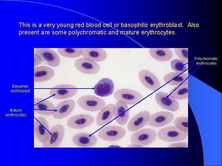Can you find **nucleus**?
<instances>
[{
  "instance_id": "nucleus-1",
  "label": "nucleus",
  "mask_w": 222,
  "mask_h": 166,
  "mask_svg": "<svg viewBox=\"0 0 222 166\" xmlns=\"http://www.w3.org/2000/svg\"><path fill=\"white\" fill-rule=\"evenodd\" d=\"M77 103L81 108L92 112L100 111L106 105L105 101L102 99L90 95L80 97L77 100Z\"/></svg>"
},
{
  "instance_id": "nucleus-2",
  "label": "nucleus",
  "mask_w": 222,
  "mask_h": 166,
  "mask_svg": "<svg viewBox=\"0 0 222 166\" xmlns=\"http://www.w3.org/2000/svg\"><path fill=\"white\" fill-rule=\"evenodd\" d=\"M125 129L117 125H109L103 127L98 131L97 135L101 139L109 141L119 140L125 136Z\"/></svg>"
},
{
  "instance_id": "nucleus-3",
  "label": "nucleus",
  "mask_w": 222,
  "mask_h": 166,
  "mask_svg": "<svg viewBox=\"0 0 222 166\" xmlns=\"http://www.w3.org/2000/svg\"><path fill=\"white\" fill-rule=\"evenodd\" d=\"M158 138L167 142L183 140L188 136V132H183L175 126H171L162 128L158 133Z\"/></svg>"
},
{
  "instance_id": "nucleus-4",
  "label": "nucleus",
  "mask_w": 222,
  "mask_h": 166,
  "mask_svg": "<svg viewBox=\"0 0 222 166\" xmlns=\"http://www.w3.org/2000/svg\"><path fill=\"white\" fill-rule=\"evenodd\" d=\"M113 97L116 101H125L127 105H135L142 100V95L138 92L128 89H121L115 91Z\"/></svg>"
},
{
  "instance_id": "nucleus-5",
  "label": "nucleus",
  "mask_w": 222,
  "mask_h": 166,
  "mask_svg": "<svg viewBox=\"0 0 222 166\" xmlns=\"http://www.w3.org/2000/svg\"><path fill=\"white\" fill-rule=\"evenodd\" d=\"M157 133L151 128H146L135 132L131 135L130 141L132 144H137L142 145H147L156 139Z\"/></svg>"
},
{
  "instance_id": "nucleus-6",
  "label": "nucleus",
  "mask_w": 222,
  "mask_h": 166,
  "mask_svg": "<svg viewBox=\"0 0 222 166\" xmlns=\"http://www.w3.org/2000/svg\"><path fill=\"white\" fill-rule=\"evenodd\" d=\"M77 89L75 86L68 84H61L52 87L49 94L53 98L63 99L71 97L77 93Z\"/></svg>"
},
{
  "instance_id": "nucleus-7",
  "label": "nucleus",
  "mask_w": 222,
  "mask_h": 166,
  "mask_svg": "<svg viewBox=\"0 0 222 166\" xmlns=\"http://www.w3.org/2000/svg\"><path fill=\"white\" fill-rule=\"evenodd\" d=\"M64 128L61 124H57L50 130V134L47 141L43 144L44 148H56L59 146L64 134Z\"/></svg>"
},
{
  "instance_id": "nucleus-8",
  "label": "nucleus",
  "mask_w": 222,
  "mask_h": 166,
  "mask_svg": "<svg viewBox=\"0 0 222 166\" xmlns=\"http://www.w3.org/2000/svg\"><path fill=\"white\" fill-rule=\"evenodd\" d=\"M34 131L37 139L40 142L45 143L48 138L50 130L47 120L42 117L36 118L34 123Z\"/></svg>"
},
{
  "instance_id": "nucleus-9",
  "label": "nucleus",
  "mask_w": 222,
  "mask_h": 166,
  "mask_svg": "<svg viewBox=\"0 0 222 166\" xmlns=\"http://www.w3.org/2000/svg\"><path fill=\"white\" fill-rule=\"evenodd\" d=\"M35 53L40 57L44 63L52 67L58 66L60 63V59L57 53L48 48H35Z\"/></svg>"
},
{
  "instance_id": "nucleus-10",
  "label": "nucleus",
  "mask_w": 222,
  "mask_h": 166,
  "mask_svg": "<svg viewBox=\"0 0 222 166\" xmlns=\"http://www.w3.org/2000/svg\"><path fill=\"white\" fill-rule=\"evenodd\" d=\"M94 120L93 117L89 114H79L69 118L67 124L72 128L82 129L90 126L93 122Z\"/></svg>"
},
{
  "instance_id": "nucleus-11",
  "label": "nucleus",
  "mask_w": 222,
  "mask_h": 166,
  "mask_svg": "<svg viewBox=\"0 0 222 166\" xmlns=\"http://www.w3.org/2000/svg\"><path fill=\"white\" fill-rule=\"evenodd\" d=\"M155 98L157 103L163 109L175 112L179 108L178 102L171 97L166 93L158 92L155 95Z\"/></svg>"
},
{
  "instance_id": "nucleus-12",
  "label": "nucleus",
  "mask_w": 222,
  "mask_h": 166,
  "mask_svg": "<svg viewBox=\"0 0 222 166\" xmlns=\"http://www.w3.org/2000/svg\"><path fill=\"white\" fill-rule=\"evenodd\" d=\"M74 65L79 71L85 74H96L100 69L99 65L96 62L84 57L76 60L75 61Z\"/></svg>"
},
{
  "instance_id": "nucleus-13",
  "label": "nucleus",
  "mask_w": 222,
  "mask_h": 166,
  "mask_svg": "<svg viewBox=\"0 0 222 166\" xmlns=\"http://www.w3.org/2000/svg\"><path fill=\"white\" fill-rule=\"evenodd\" d=\"M138 77L141 83L150 90L155 91L161 87V83L158 78L149 70H141L139 73Z\"/></svg>"
},
{
  "instance_id": "nucleus-14",
  "label": "nucleus",
  "mask_w": 222,
  "mask_h": 166,
  "mask_svg": "<svg viewBox=\"0 0 222 166\" xmlns=\"http://www.w3.org/2000/svg\"><path fill=\"white\" fill-rule=\"evenodd\" d=\"M174 118V114L166 111H160L150 116L148 124L154 127H159L171 122Z\"/></svg>"
},
{
  "instance_id": "nucleus-15",
  "label": "nucleus",
  "mask_w": 222,
  "mask_h": 166,
  "mask_svg": "<svg viewBox=\"0 0 222 166\" xmlns=\"http://www.w3.org/2000/svg\"><path fill=\"white\" fill-rule=\"evenodd\" d=\"M150 116V113L146 110L137 113L128 123V130L130 132H134L140 129L148 123Z\"/></svg>"
},
{
  "instance_id": "nucleus-16",
  "label": "nucleus",
  "mask_w": 222,
  "mask_h": 166,
  "mask_svg": "<svg viewBox=\"0 0 222 166\" xmlns=\"http://www.w3.org/2000/svg\"><path fill=\"white\" fill-rule=\"evenodd\" d=\"M114 89L113 81L108 78H102L94 87V93L101 97H106L112 94Z\"/></svg>"
},
{
  "instance_id": "nucleus-17",
  "label": "nucleus",
  "mask_w": 222,
  "mask_h": 166,
  "mask_svg": "<svg viewBox=\"0 0 222 166\" xmlns=\"http://www.w3.org/2000/svg\"><path fill=\"white\" fill-rule=\"evenodd\" d=\"M115 105L114 116L115 121L118 124L124 125L129 117V107L125 101L121 100L117 101Z\"/></svg>"
},
{
  "instance_id": "nucleus-18",
  "label": "nucleus",
  "mask_w": 222,
  "mask_h": 166,
  "mask_svg": "<svg viewBox=\"0 0 222 166\" xmlns=\"http://www.w3.org/2000/svg\"><path fill=\"white\" fill-rule=\"evenodd\" d=\"M76 105L75 101L71 99L59 103L56 107V110L53 114L54 118L60 119L69 115L74 110Z\"/></svg>"
},
{
  "instance_id": "nucleus-19",
  "label": "nucleus",
  "mask_w": 222,
  "mask_h": 166,
  "mask_svg": "<svg viewBox=\"0 0 222 166\" xmlns=\"http://www.w3.org/2000/svg\"><path fill=\"white\" fill-rule=\"evenodd\" d=\"M72 141L77 146L90 147L97 144V139L94 135L85 132H81L74 135L72 138Z\"/></svg>"
},
{
  "instance_id": "nucleus-20",
  "label": "nucleus",
  "mask_w": 222,
  "mask_h": 166,
  "mask_svg": "<svg viewBox=\"0 0 222 166\" xmlns=\"http://www.w3.org/2000/svg\"><path fill=\"white\" fill-rule=\"evenodd\" d=\"M56 107L51 102L40 98H34V111L39 114L49 116L53 115Z\"/></svg>"
},
{
  "instance_id": "nucleus-21",
  "label": "nucleus",
  "mask_w": 222,
  "mask_h": 166,
  "mask_svg": "<svg viewBox=\"0 0 222 166\" xmlns=\"http://www.w3.org/2000/svg\"><path fill=\"white\" fill-rule=\"evenodd\" d=\"M115 108V105L113 103L103 107L97 116L96 124L98 126H103L111 121L114 115Z\"/></svg>"
},
{
  "instance_id": "nucleus-22",
  "label": "nucleus",
  "mask_w": 222,
  "mask_h": 166,
  "mask_svg": "<svg viewBox=\"0 0 222 166\" xmlns=\"http://www.w3.org/2000/svg\"><path fill=\"white\" fill-rule=\"evenodd\" d=\"M188 73L172 72L166 74L163 78L164 81L171 85H188Z\"/></svg>"
},
{
  "instance_id": "nucleus-23",
  "label": "nucleus",
  "mask_w": 222,
  "mask_h": 166,
  "mask_svg": "<svg viewBox=\"0 0 222 166\" xmlns=\"http://www.w3.org/2000/svg\"><path fill=\"white\" fill-rule=\"evenodd\" d=\"M54 75V69L50 67L44 65L35 67L34 69V81H45L51 79Z\"/></svg>"
},
{
  "instance_id": "nucleus-24",
  "label": "nucleus",
  "mask_w": 222,
  "mask_h": 166,
  "mask_svg": "<svg viewBox=\"0 0 222 166\" xmlns=\"http://www.w3.org/2000/svg\"><path fill=\"white\" fill-rule=\"evenodd\" d=\"M82 49V57L96 62L102 61L107 57L106 52L101 48H83Z\"/></svg>"
},
{
  "instance_id": "nucleus-25",
  "label": "nucleus",
  "mask_w": 222,
  "mask_h": 166,
  "mask_svg": "<svg viewBox=\"0 0 222 166\" xmlns=\"http://www.w3.org/2000/svg\"><path fill=\"white\" fill-rule=\"evenodd\" d=\"M150 56L154 59L162 61L170 60L173 56L171 50L168 48H151L149 49Z\"/></svg>"
},
{
  "instance_id": "nucleus-26",
  "label": "nucleus",
  "mask_w": 222,
  "mask_h": 166,
  "mask_svg": "<svg viewBox=\"0 0 222 166\" xmlns=\"http://www.w3.org/2000/svg\"><path fill=\"white\" fill-rule=\"evenodd\" d=\"M169 96L175 99L182 100L188 98V85L177 86L169 92Z\"/></svg>"
},
{
  "instance_id": "nucleus-27",
  "label": "nucleus",
  "mask_w": 222,
  "mask_h": 166,
  "mask_svg": "<svg viewBox=\"0 0 222 166\" xmlns=\"http://www.w3.org/2000/svg\"><path fill=\"white\" fill-rule=\"evenodd\" d=\"M57 51L61 55L64 57L74 58L82 55L83 49L81 48H59Z\"/></svg>"
},
{
  "instance_id": "nucleus-28",
  "label": "nucleus",
  "mask_w": 222,
  "mask_h": 166,
  "mask_svg": "<svg viewBox=\"0 0 222 166\" xmlns=\"http://www.w3.org/2000/svg\"><path fill=\"white\" fill-rule=\"evenodd\" d=\"M172 69L176 72L184 73L188 69L187 64L183 61L175 59L172 60L171 63Z\"/></svg>"
},
{
  "instance_id": "nucleus-29",
  "label": "nucleus",
  "mask_w": 222,
  "mask_h": 166,
  "mask_svg": "<svg viewBox=\"0 0 222 166\" xmlns=\"http://www.w3.org/2000/svg\"><path fill=\"white\" fill-rule=\"evenodd\" d=\"M175 126L180 130L188 132V117H180L176 118L174 121Z\"/></svg>"
},
{
  "instance_id": "nucleus-30",
  "label": "nucleus",
  "mask_w": 222,
  "mask_h": 166,
  "mask_svg": "<svg viewBox=\"0 0 222 166\" xmlns=\"http://www.w3.org/2000/svg\"><path fill=\"white\" fill-rule=\"evenodd\" d=\"M174 51L177 56L182 60L186 63H188V49L187 48H175Z\"/></svg>"
},
{
  "instance_id": "nucleus-31",
  "label": "nucleus",
  "mask_w": 222,
  "mask_h": 166,
  "mask_svg": "<svg viewBox=\"0 0 222 166\" xmlns=\"http://www.w3.org/2000/svg\"><path fill=\"white\" fill-rule=\"evenodd\" d=\"M168 147L173 148H188V144L185 142H178L171 144L169 145Z\"/></svg>"
},
{
  "instance_id": "nucleus-32",
  "label": "nucleus",
  "mask_w": 222,
  "mask_h": 166,
  "mask_svg": "<svg viewBox=\"0 0 222 166\" xmlns=\"http://www.w3.org/2000/svg\"><path fill=\"white\" fill-rule=\"evenodd\" d=\"M40 56L36 53H34V66L40 64L42 62Z\"/></svg>"
},
{
  "instance_id": "nucleus-33",
  "label": "nucleus",
  "mask_w": 222,
  "mask_h": 166,
  "mask_svg": "<svg viewBox=\"0 0 222 166\" xmlns=\"http://www.w3.org/2000/svg\"><path fill=\"white\" fill-rule=\"evenodd\" d=\"M144 147L143 145L137 144H130L127 146V147L130 148H141Z\"/></svg>"
},
{
  "instance_id": "nucleus-34",
  "label": "nucleus",
  "mask_w": 222,
  "mask_h": 166,
  "mask_svg": "<svg viewBox=\"0 0 222 166\" xmlns=\"http://www.w3.org/2000/svg\"><path fill=\"white\" fill-rule=\"evenodd\" d=\"M81 26L82 27H84V23L81 24Z\"/></svg>"
},
{
  "instance_id": "nucleus-35",
  "label": "nucleus",
  "mask_w": 222,
  "mask_h": 166,
  "mask_svg": "<svg viewBox=\"0 0 222 166\" xmlns=\"http://www.w3.org/2000/svg\"><path fill=\"white\" fill-rule=\"evenodd\" d=\"M98 27H101V23L100 24H98Z\"/></svg>"
},
{
  "instance_id": "nucleus-36",
  "label": "nucleus",
  "mask_w": 222,
  "mask_h": 166,
  "mask_svg": "<svg viewBox=\"0 0 222 166\" xmlns=\"http://www.w3.org/2000/svg\"><path fill=\"white\" fill-rule=\"evenodd\" d=\"M89 24H86V26H87V27H89Z\"/></svg>"
},
{
  "instance_id": "nucleus-37",
  "label": "nucleus",
  "mask_w": 222,
  "mask_h": 166,
  "mask_svg": "<svg viewBox=\"0 0 222 166\" xmlns=\"http://www.w3.org/2000/svg\"><path fill=\"white\" fill-rule=\"evenodd\" d=\"M95 26L96 27H97V24H95Z\"/></svg>"
},
{
  "instance_id": "nucleus-38",
  "label": "nucleus",
  "mask_w": 222,
  "mask_h": 166,
  "mask_svg": "<svg viewBox=\"0 0 222 166\" xmlns=\"http://www.w3.org/2000/svg\"><path fill=\"white\" fill-rule=\"evenodd\" d=\"M91 26H92V27H93V26H94V25H93V24H91Z\"/></svg>"
},
{
  "instance_id": "nucleus-39",
  "label": "nucleus",
  "mask_w": 222,
  "mask_h": 166,
  "mask_svg": "<svg viewBox=\"0 0 222 166\" xmlns=\"http://www.w3.org/2000/svg\"><path fill=\"white\" fill-rule=\"evenodd\" d=\"M89 34H92V32H91V31H90L89 32Z\"/></svg>"
},
{
  "instance_id": "nucleus-40",
  "label": "nucleus",
  "mask_w": 222,
  "mask_h": 166,
  "mask_svg": "<svg viewBox=\"0 0 222 166\" xmlns=\"http://www.w3.org/2000/svg\"><path fill=\"white\" fill-rule=\"evenodd\" d=\"M80 24H78V26L80 27Z\"/></svg>"
}]
</instances>
